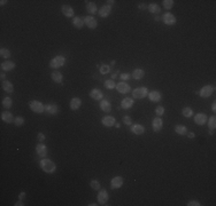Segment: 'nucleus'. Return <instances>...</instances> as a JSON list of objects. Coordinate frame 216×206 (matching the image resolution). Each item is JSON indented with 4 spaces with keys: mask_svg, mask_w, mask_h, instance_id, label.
<instances>
[{
    "mask_svg": "<svg viewBox=\"0 0 216 206\" xmlns=\"http://www.w3.org/2000/svg\"><path fill=\"white\" fill-rule=\"evenodd\" d=\"M115 121H116V119L114 118L113 116H105L101 119V123H103V126H106V127H112V126H115Z\"/></svg>",
    "mask_w": 216,
    "mask_h": 206,
    "instance_id": "obj_16",
    "label": "nucleus"
},
{
    "mask_svg": "<svg viewBox=\"0 0 216 206\" xmlns=\"http://www.w3.org/2000/svg\"><path fill=\"white\" fill-rule=\"evenodd\" d=\"M116 90H117L118 93L126 94V93H129L130 90H131V87H130V85H128L126 82L122 81V82H118V84H116Z\"/></svg>",
    "mask_w": 216,
    "mask_h": 206,
    "instance_id": "obj_15",
    "label": "nucleus"
},
{
    "mask_svg": "<svg viewBox=\"0 0 216 206\" xmlns=\"http://www.w3.org/2000/svg\"><path fill=\"white\" fill-rule=\"evenodd\" d=\"M2 105H4L6 109H9L11 108V105H13V100H11L9 96H7V98H5L4 100H2Z\"/></svg>",
    "mask_w": 216,
    "mask_h": 206,
    "instance_id": "obj_37",
    "label": "nucleus"
},
{
    "mask_svg": "<svg viewBox=\"0 0 216 206\" xmlns=\"http://www.w3.org/2000/svg\"><path fill=\"white\" fill-rule=\"evenodd\" d=\"M47 115H57L59 112V107L55 103H48V104H45V109H44Z\"/></svg>",
    "mask_w": 216,
    "mask_h": 206,
    "instance_id": "obj_10",
    "label": "nucleus"
},
{
    "mask_svg": "<svg viewBox=\"0 0 216 206\" xmlns=\"http://www.w3.org/2000/svg\"><path fill=\"white\" fill-rule=\"evenodd\" d=\"M187 136H189L190 139H194V136H195V134H194V133H192V132H191V133H189V132H187Z\"/></svg>",
    "mask_w": 216,
    "mask_h": 206,
    "instance_id": "obj_47",
    "label": "nucleus"
},
{
    "mask_svg": "<svg viewBox=\"0 0 216 206\" xmlns=\"http://www.w3.org/2000/svg\"><path fill=\"white\" fill-rule=\"evenodd\" d=\"M130 77H131L130 73H122V75L120 76V78H121L122 80H129Z\"/></svg>",
    "mask_w": 216,
    "mask_h": 206,
    "instance_id": "obj_46",
    "label": "nucleus"
},
{
    "mask_svg": "<svg viewBox=\"0 0 216 206\" xmlns=\"http://www.w3.org/2000/svg\"><path fill=\"white\" fill-rule=\"evenodd\" d=\"M80 105H82V100L80 98H72L70 100V109H71L72 111L78 110L80 108Z\"/></svg>",
    "mask_w": 216,
    "mask_h": 206,
    "instance_id": "obj_21",
    "label": "nucleus"
},
{
    "mask_svg": "<svg viewBox=\"0 0 216 206\" xmlns=\"http://www.w3.org/2000/svg\"><path fill=\"white\" fill-rule=\"evenodd\" d=\"M208 128H209V131H215V128H216V117L215 116L209 117Z\"/></svg>",
    "mask_w": 216,
    "mask_h": 206,
    "instance_id": "obj_33",
    "label": "nucleus"
},
{
    "mask_svg": "<svg viewBox=\"0 0 216 206\" xmlns=\"http://www.w3.org/2000/svg\"><path fill=\"white\" fill-rule=\"evenodd\" d=\"M213 92H214V87H212L210 85H206V86H204L202 88H201L200 92H198V94L200 95L201 98L207 99L212 95Z\"/></svg>",
    "mask_w": 216,
    "mask_h": 206,
    "instance_id": "obj_5",
    "label": "nucleus"
},
{
    "mask_svg": "<svg viewBox=\"0 0 216 206\" xmlns=\"http://www.w3.org/2000/svg\"><path fill=\"white\" fill-rule=\"evenodd\" d=\"M212 110L214 111V112L216 111V102H215V101L213 102V104H212Z\"/></svg>",
    "mask_w": 216,
    "mask_h": 206,
    "instance_id": "obj_50",
    "label": "nucleus"
},
{
    "mask_svg": "<svg viewBox=\"0 0 216 206\" xmlns=\"http://www.w3.org/2000/svg\"><path fill=\"white\" fill-rule=\"evenodd\" d=\"M39 165H40V169H42L45 173H48V174L54 173L55 172V169H57V165H55V163L52 161L51 159L43 158L42 160L39 161Z\"/></svg>",
    "mask_w": 216,
    "mask_h": 206,
    "instance_id": "obj_1",
    "label": "nucleus"
},
{
    "mask_svg": "<svg viewBox=\"0 0 216 206\" xmlns=\"http://www.w3.org/2000/svg\"><path fill=\"white\" fill-rule=\"evenodd\" d=\"M86 11L90 13V15H94L98 13V7L93 1H86Z\"/></svg>",
    "mask_w": 216,
    "mask_h": 206,
    "instance_id": "obj_22",
    "label": "nucleus"
},
{
    "mask_svg": "<svg viewBox=\"0 0 216 206\" xmlns=\"http://www.w3.org/2000/svg\"><path fill=\"white\" fill-rule=\"evenodd\" d=\"M7 2H8V1H6V0H1V1H0V5H1V6H5Z\"/></svg>",
    "mask_w": 216,
    "mask_h": 206,
    "instance_id": "obj_52",
    "label": "nucleus"
},
{
    "mask_svg": "<svg viewBox=\"0 0 216 206\" xmlns=\"http://www.w3.org/2000/svg\"><path fill=\"white\" fill-rule=\"evenodd\" d=\"M182 115L186 118H190V117L193 116V110L190 108V107H185V108L182 110Z\"/></svg>",
    "mask_w": 216,
    "mask_h": 206,
    "instance_id": "obj_34",
    "label": "nucleus"
},
{
    "mask_svg": "<svg viewBox=\"0 0 216 206\" xmlns=\"http://www.w3.org/2000/svg\"><path fill=\"white\" fill-rule=\"evenodd\" d=\"M110 13H112V6L110 5H103V7L99 9L98 14L100 17H108L110 15Z\"/></svg>",
    "mask_w": 216,
    "mask_h": 206,
    "instance_id": "obj_14",
    "label": "nucleus"
},
{
    "mask_svg": "<svg viewBox=\"0 0 216 206\" xmlns=\"http://www.w3.org/2000/svg\"><path fill=\"white\" fill-rule=\"evenodd\" d=\"M29 107L36 113H43L44 112V109H45V105L43 104L42 102L37 101V100H32V101L29 102Z\"/></svg>",
    "mask_w": 216,
    "mask_h": 206,
    "instance_id": "obj_3",
    "label": "nucleus"
},
{
    "mask_svg": "<svg viewBox=\"0 0 216 206\" xmlns=\"http://www.w3.org/2000/svg\"><path fill=\"white\" fill-rule=\"evenodd\" d=\"M131 76H132L133 79L139 80V79H141L145 76V70H143V69H136V70H133L132 75Z\"/></svg>",
    "mask_w": 216,
    "mask_h": 206,
    "instance_id": "obj_30",
    "label": "nucleus"
},
{
    "mask_svg": "<svg viewBox=\"0 0 216 206\" xmlns=\"http://www.w3.org/2000/svg\"><path fill=\"white\" fill-rule=\"evenodd\" d=\"M100 109L103 110V112H110L112 111V104L109 101L107 100H101L100 102Z\"/></svg>",
    "mask_w": 216,
    "mask_h": 206,
    "instance_id": "obj_27",
    "label": "nucleus"
},
{
    "mask_svg": "<svg viewBox=\"0 0 216 206\" xmlns=\"http://www.w3.org/2000/svg\"><path fill=\"white\" fill-rule=\"evenodd\" d=\"M90 96H91L93 100H95V101H99V100H103V94L99 88H93V90H91V92H90Z\"/></svg>",
    "mask_w": 216,
    "mask_h": 206,
    "instance_id": "obj_20",
    "label": "nucleus"
},
{
    "mask_svg": "<svg viewBox=\"0 0 216 206\" xmlns=\"http://www.w3.org/2000/svg\"><path fill=\"white\" fill-rule=\"evenodd\" d=\"M84 23H85V25H86L89 29H91V30H93V29H95V28L98 26L97 20L91 15H87L84 17Z\"/></svg>",
    "mask_w": 216,
    "mask_h": 206,
    "instance_id": "obj_6",
    "label": "nucleus"
},
{
    "mask_svg": "<svg viewBox=\"0 0 216 206\" xmlns=\"http://www.w3.org/2000/svg\"><path fill=\"white\" fill-rule=\"evenodd\" d=\"M148 99H149V101L152 102H160L161 101V99H162V95L160 92L158 90H152V92H148Z\"/></svg>",
    "mask_w": 216,
    "mask_h": 206,
    "instance_id": "obj_18",
    "label": "nucleus"
},
{
    "mask_svg": "<svg viewBox=\"0 0 216 206\" xmlns=\"http://www.w3.org/2000/svg\"><path fill=\"white\" fill-rule=\"evenodd\" d=\"M105 87L108 88V90H114V88H116V84H115L113 79H109V80L105 81Z\"/></svg>",
    "mask_w": 216,
    "mask_h": 206,
    "instance_id": "obj_38",
    "label": "nucleus"
},
{
    "mask_svg": "<svg viewBox=\"0 0 216 206\" xmlns=\"http://www.w3.org/2000/svg\"><path fill=\"white\" fill-rule=\"evenodd\" d=\"M132 105H133V99L131 98H124L121 102V108L125 109V110L132 108Z\"/></svg>",
    "mask_w": 216,
    "mask_h": 206,
    "instance_id": "obj_25",
    "label": "nucleus"
},
{
    "mask_svg": "<svg viewBox=\"0 0 216 206\" xmlns=\"http://www.w3.org/2000/svg\"><path fill=\"white\" fill-rule=\"evenodd\" d=\"M22 205H23V202H22V200H20V202H17V203L15 204V206H22Z\"/></svg>",
    "mask_w": 216,
    "mask_h": 206,
    "instance_id": "obj_53",
    "label": "nucleus"
},
{
    "mask_svg": "<svg viewBox=\"0 0 216 206\" xmlns=\"http://www.w3.org/2000/svg\"><path fill=\"white\" fill-rule=\"evenodd\" d=\"M155 113L158 117L163 116V113H164V108H163L162 105H158L155 108Z\"/></svg>",
    "mask_w": 216,
    "mask_h": 206,
    "instance_id": "obj_41",
    "label": "nucleus"
},
{
    "mask_svg": "<svg viewBox=\"0 0 216 206\" xmlns=\"http://www.w3.org/2000/svg\"><path fill=\"white\" fill-rule=\"evenodd\" d=\"M89 205H90V206H95L97 204H95V203H91V204H89Z\"/></svg>",
    "mask_w": 216,
    "mask_h": 206,
    "instance_id": "obj_57",
    "label": "nucleus"
},
{
    "mask_svg": "<svg viewBox=\"0 0 216 206\" xmlns=\"http://www.w3.org/2000/svg\"><path fill=\"white\" fill-rule=\"evenodd\" d=\"M207 121H208V117H207V115H205V113L199 112L194 116V123L197 124V125L202 126V125H205Z\"/></svg>",
    "mask_w": 216,
    "mask_h": 206,
    "instance_id": "obj_11",
    "label": "nucleus"
},
{
    "mask_svg": "<svg viewBox=\"0 0 216 206\" xmlns=\"http://www.w3.org/2000/svg\"><path fill=\"white\" fill-rule=\"evenodd\" d=\"M24 197H25V192H21V194H20V196H19L20 200H22Z\"/></svg>",
    "mask_w": 216,
    "mask_h": 206,
    "instance_id": "obj_49",
    "label": "nucleus"
},
{
    "mask_svg": "<svg viewBox=\"0 0 216 206\" xmlns=\"http://www.w3.org/2000/svg\"><path fill=\"white\" fill-rule=\"evenodd\" d=\"M90 186H91V188L93 189V190H99L100 189V182H99L98 180H92L91 182H90Z\"/></svg>",
    "mask_w": 216,
    "mask_h": 206,
    "instance_id": "obj_39",
    "label": "nucleus"
},
{
    "mask_svg": "<svg viewBox=\"0 0 216 206\" xmlns=\"http://www.w3.org/2000/svg\"><path fill=\"white\" fill-rule=\"evenodd\" d=\"M0 68H1L2 71H11V70H14V68H15V63H14L13 61L7 60L0 64Z\"/></svg>",
    "mask_w": 216,
    "mask_h": 206,
    "instance_id": "obj_19",
    "label": "nucleus"
},
{
    "mask_svg": "<svg viewBox=\"0 0 216 206\" xmlns=\"http://www.w3.org/2000/svg\"><path fill=\"white\" fill-rule=\"evenodd\" d=\"M0 78H1V80H2V81H5V80H6V75L4 73V71L1 72V75H0Z\"/></svg>",
    "mask_w": 216,
    "mask_h": 206,
    "instance_id": "obj_48",
    "label": "nucleus"
},
{
    "mask_svg": "<svg viewBox=\"0 0 216 206\" xmlns=\"http://www.w3.org/2000/svg\"><path fill=\"white\" fill-rule=\"evenodd\" d=\"M152 127H153V131L154 132H160L163 127V120L160 118V117H156L154 119L152 120Z\"/></svg>",
    "mask_w": 216,
    "mask_h": 206,
    "instance_id": "obj_12",
    "label": "nucleus"
},
{
    "mask_svg": "<svg viewBox=\"0 0 216 206\" xmlns=\"http://www.w3.org/2000/svg\"><path fill=\"white\" fill-rule=\"evenodd\" d=\"M11 50L9 49H7V48H1L0 49V56L2 57V59H9L11 57Z\"/></svg>",
    "mask_w": 216,
    "mask_h": 206,
    "instance_id": "obj_36",
    "label": "nucleus"
},
{
    "mask_svg": "<svg viewBox=\"0 0 216 206\" xmlns=\"http://www.w3.org/2000/svg\"><path fill=\"white\" fill-rule=\"evenodd\" d=\"M174 0H163V8L167 9V11H170L171 8L174 7Z\"/></svg>",
    "mask_w": 216,
    "mask_h": 206,
    "instance_id": "obj_35",
    "label": "nucleus"
},
{
    "mask_svg": "<svg viewBox=\"0 0 216 206\" xmlns=\"http://www.w3.org/2000/svg\"><path fill=\"white\" fill-rule=\"evenodd\" d=\"M175 132L178 135H186L187 134V128L184 125H176L175 126Z\"/></svg>",
    "mask_w": 216,
    "mask_h": 206,
    "instance_id": "obj_31",
    "label": "nucleus"
},
{
    "mask_svg": "<svg viewBox=\"0 0 216 206\" xmlns=\"http://www.w3.org/2000/svg\"><path fill=\"white\" fill-rule=\"evenodd\" d=\"M200 202L199 200H190L189 203H187V206H200Z\"/></svg>",
    "mask_w": 216,
    "mask_h": 206,
    "instance_id": "obj_44",
    "label": "nucleus"
},
{
    "mask_svg": "<svg viewBox=\"0 0 216 206\" xmlns=\"http://www.w3.org/2000/svg\"><path fill=\"white\" fill-rule=\"evenodd\" d=\"M61 11H62V14L66 16V17H72L74 16V8L70 6V5H62V7H61Z\"/></svg>",
    "mask_w": 216,
    "mask_h": 206,
    "instance_id": "obj_17",
    "label": "nucleus"
},
{
    "mask_svg": "<svg viewBox=\"0 0 216 206\" xmlns=\"http://www.w3.org/2000/svg\"><path fill=\"white\" fill-rule=\"evenodd\" d=\"M37 139L39 140V142H44V141H45V135H44V133L39 132L37 135Z\"/></svg>",
    "mask_w": 216,
    "mask_h": 206,
    "instance_id": "obj_45",
    "label": "nucleus"
},
{
    "mask_svg": "<svg viewBox=\"0 0 216 206\" xmlns=\"http://www.w3.org/2000/svg\"><path fill=\"white\" fill-rule=\"evenodd\" d=\"M51 78H52V80H53L54 82H57V84H61V82L63 81V76H62V73H61L60 71L52 72Z\"/></svg>",
    "mask_w": 216,
    "mask_h": 206,
    "instance_id": "obj_26",
    "label": "nucleus"
},
{
    "mask_svg": "<svg viewBox=\"0 0 216 206\" xmlns=\"http://www.w3.org/2000/svg\"><path fill=\"white\" fill-rule=\"evenodd\" d=\"M123 123L125 125H131L132 124V119H131V117L130 116H124L123 117Z\"/></svg>",
    "mask_w": 216,
    "mask_h": 206,
    "instance_id": "obj_43",
    "label": "nucleus"
},
{
    "mask_svg": "<svg viewBox=\"0 0 216 206\" xmlns=\"http://www.w3.org/2000/svg\"><path fill=\"white\" fill-rule=\"evenodd\" d=\"M14 124H15L16 126H22L23 124H24V118L22 116L16 117L15 119H14Z\"/></svg>",
    "mask_w": 216,
    "mask_h": 206,
    "instance_id": "obj_42",
    "label": "nucleus"
},
{
    "mask_svg": "<svg viewBox=\"0 0 216 206\" xmlns=\"http://www.w3.org/2000/svg\"><path fill=\"white\" fill-rule=\"evenodd\" d=\"M116 77H117V73H116V72H115V73H113V76H112V78H116Z\"/></svg>",
    "mask_w": 216,
    "mask_h": 206,
    "instance_id": "obj_55",
    "label": "nucleus"
},
{
    "mask_svg": "<svg viewBox=\"0 0 216 206\" xmlns=\"http://www.w3.org/2000/svg\"><path fill=\"white\" fill-rule=\"evenodd\" d=\"M131 132L136 135H141L145 133V127L143 125H140V124H136V125L131 126Z\"/></svg>",
    "mask_w": 216,
    "mask_h": 206,
    "instance_id": "obj_23",
    "label": "nucleus"
},
{
    "mask_svg": "<svg viewBox=\"0 0 216 206\" xmlns=\"http://www.w3.org/2000/svg\"><path fill=\"white\" fill-rule=\"evenodd\" d=\"M72 25L75 26L76 29H82V28L85 25L84 19L83 17H80V16H75V17L72 19Z\"/></svg>",
    "mask_w": 216,
    "mask_h": 206,
    "instance_id": "obj_24",
    "label": "nucleus"
},
{
    "mask_svg": "<svg viewBox=\"0 0 216 206\" xmlns=\"http://www.w3.org/2000/svg\"><path fill=\"white\" fill-rule=\"evenodd\" d=\"M66 63V57L61 56V55H57V56L53 57L51 62H49V67L52 69H59V68L63 67Z\"/></svg>",
    "mask_w": 216,
    "mask_h": 206,
    "instance_id": "obj_2",
    "label": "nucleus"
},
{
    "mask_svg": "<svg viewBox=\"0 0 216 206\" xmlns=\"http://www.w3.org/2000/svg\"><path fill=\"white\" fill-rule=\"evenodd\" d=\"M147 95H148V90L146 87H138V88L132 90V96L135 99H138V100L145 99Z\"/></svg>",
    "mask_w": 216,
    "mask_h": 206,
    "instance_id": "obj_4",
    "label": "nucleus"
},
{
    "mask_svg": "<svg viewBox=\"0 0 216 206\" xmlns=\"http://www.w3.org/2000/svg\"><path fill=\"white\" fill-rule=\"evenodd\" d=\"M123 186V178L122 176H115L110 181V188L112 189H120Z\"/></svg>",
    "mask_w": 216,
    "mask_h": 206,
    "instance_id": "obj_13",
    "label": "nucleus"
},
{
    "mask_svg": "<svg viewBox=\"0 0 216 206\" xmlns=\"http://www.w3.org/2000/svg\"><path fill=\"white\" fill-rule=\"evenodd\" d=\"M147 8H148V11H151L152 14H159L160 11H161V8H160V6H159V5H156V4L148 5Z\"/></svg>",
    "mask_w": 216,
    "mask_h": 206,
    "instance_id": "obj_32",
    "label": "nucleus"
},
{
    "mask_svg": "<svg viewBox=\"0 0 216 206\" xmlns=\"http://www.w3.org/2000/svg\"><path fill=\"white\" fill-rule=\"evenodd\" d=\"M36 152H37L38 157H40L42 159L43 158H46V156H47V147L43 142L38 143L37 146H36Z\"/></svg>",
    "mask_w": 216,
    "mask_h": 206,
    "instance_id": "obj_7",
    "label": "nucleus"
},
{
    "mask_svg": "<svg viewBox=\"0 0 216 206\" xmlns=\"http://www.w3.org/2000/svg\"><path fill=\"white\" fill-rule=\"evenodd\" d=\"M109 199V196H108V192H107L106 189H101L99 191L98 194V203L100 205H106V203L108 202Z\"/></svg>",
    "mask_w": 216,
    "mask_h": 206,
    "instance_id": "obj_8",
    "label": "nucleus"
},
{
    "mask_svg": "<svg viewBox=\"0 0 216 206\" xmlns=\"http://www.w3.org/2000/svg\"><path fill=\"white\" fill-rule=\"evenodd\" d=\"M110 71V68L108 64H103L101 67H100V73H103V75H106L108 72Z\"/></svg>",
    "mask_w": 216,
    "mask_h": 206,
    "instance_id": "obj_40",
    "label": "nucleus"
},
{
    "mask_svg": "<svg viewBox=\"0 0 216 206\" xmlns=\"http://www.w3.org/2000/svg\"><path fill=\"white\" fill-rule=\"evenodd\" d=\"M1 119L4 120L5 123L7 124H11V123H14V117L11 115V112H8V111H5V112L1 113Z\"/></svg>",
    "mask_w": 216,
    "mask_h": 206,
    "instance_id": "obj_28",
    "label": "nucleus"
},
{
    "mask_svg": "<svg viewBox=\"0 0 216 206\" xmlns=\"http://www.w3.org/2000/svg\"><path fill=\"white\" fill-rule=\"evenodd\" d=\"M162 21L166 25H174V24H176V17L171 13H169V11L166 13V14H163Z\"/></svg>",
    "mask_w": 216,
    "mask_h": 206,
    "instance_id": "obj_9",
    "label": "nucleus"
},
{
    "mask_svg": "<svg viewBox=\"0 0 216 206\" xmlns=\"http://www.w3.org/2000/svg\"><path fill=\"white\" fill-rule=\"evenodd\" d=\"M115 126H116L117 128H120L121 127V124H115Z\"/></svg>",
    "mask_w": 216,
    "mask_h": 206,
    "instance_id": "obj_56",
    "label": "nucleus"
},
{
    "mask_svg": "<svg viewBox=\"0 0 216 206\" xmlns=\"http://www.w3.org/2000/svg\"><path fill=\"white\" fill-rule=\"evenodd\" d=\"M1 87H2V90L5 92H7V93H13L14 92V86H13V84L11 81H8V80H5V81L1 82Z\"/></svg>",
    "mask_w": 216,
    "mask_h": 206,
    "instance_id": "obj_29",
    "label": "nucleus"
},
{
    "mask_svg": "<svg viewBox=\"0 0 216 206\" xmlns=\"http://www.w3.org/2000/svg\"><path fill=\"white\" fill-rule=\"evenodd\" d=\"M139 8H140V9H146V8H147V6H146L145 4H140V5H139Z\"/></svg>",
    "mask_w": 216,
    "mask_h": 206,
    "instance_id": "obj_51",
    "label": "nucleus"
},
{
    "mask_svg": "<svg viewBox=\"0 0 216 206\" xmlns=\"http://www.w3.org/2000/svg\"><path fill=\"white\" fill-rule=\"evenodd\" d=\"M107 2H108V4H109L110 6H112V5H113L114 2H115V1H113V0H109V1H107Z\"/></svg>",
    "mask_w": 216,
    "mask_h": 206,
    "instance_id": "obj_54",
    "label": "nucleus"
}]
</instances>
